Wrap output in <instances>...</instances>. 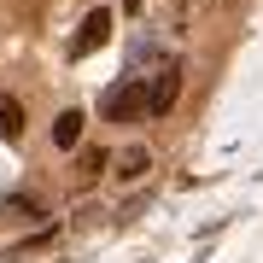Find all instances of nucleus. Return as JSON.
Returning a JSON list of instances; mask_svg holds the SVG:
<instances>
[{
	"mask_svg": "<svg viewBox=\"0 0 263 263\" xmlns=\"http://www.w3.org/2000/svg\"><path fill=\"white\" fill-rule=\"evenodd\" d=\"M100 41H111V6H94V12L82 18V29H76V41H70V53H76V59H88Z\"/></svg>",
	"mask_w": 263,
	"mask_h": 263,
	"instance_id": "f03ea898",
	"label": "nucleus"
},
{
	"mask_svg": "<svg viewBox=\"0 0 263 263\" xmlns=\"http://www.w3.org/2000/svg\"><path fill=\"white\" fill-rule=\"evenodd\" d=\"M24 135V105L12 94H0V141H18Z\"/></svg>",
	"mask_w": 263,
	"mask_h": 263,
	"instance_id": "39448f33",
	"label": "nucleus"
},
{
	"mask_svg": "<svg viewBox=\"0 0 263 263\" xmlns=\"http://www.w3.org/2000/svg\"><path fill=\"white\" fill-rule=\"evenodd\" d=\"M76 164H82V176H100V170H105V146H88Z\"/></svg>",
	"mask_w": 263,
	"mask_h": 263,
	"instance_id": "0eeeda50",
	"label": "nucleus"
},
{
	"mask_svg": "<svg viewBox=\"0 0 263 263\" xmlns=\"http://www.w3.org/2000/svg\"><path fill=\"white\" fill-rule=\"evenodd\" d=\"M152 170V152L146 146H129V152H117V181H141Z\"/></svg>",
	"mask_w": 263,
	"mask_h": 263,
	"instance_id": "7ed1b4c3",
	"label": "nucleus"
},
{
	"mask_svg": "<svg viewBox=\"0 0 263 263\" xmlns=\"http://www.w3.org/2000/svg\"><path fill=\"white\" fill-rule=\"evenodd\" d=\"M76 141H82V111H59V123H53V146L70 152Z\"/></svg>",
	"mask_w": 263,
	"mask_h": 263,
	"instance_id": "20e7f679",
	"label": "nucleus"
},
{
	"mask_svg": "<svg viewBox=\"0 0 263 263\" xmlns=\"http://www.w3.org/2000/svg\"><path fill=\"white\" fill-rule=\"evenodd\" d=\"M105 123H129V117H146L152 111V82H141V76H129V82H117L111 94L100 100Z\"/></svg>",
	"mask_w": 263,
	"mask_h": 263,
	"instance_id": "f257e3e1",
	"label": "nucleus"
},
{
	"mask_svg": "<svg viewBox=\"0 0 263 263\" xmlns=\"http://www.w3.org/2000/svg\"><path fill=\"white\" fill-rule=\"evenodd\" d=\"M176 88H181V76H176V70H164V82H158V94H152V111H164V105L176 100Z\"/></svg>",
	"mask_w": 263,
	"mask_h": 263,
	"instance_id": "423d86ee",
	"label": "nucleus"
}]
</instances>
